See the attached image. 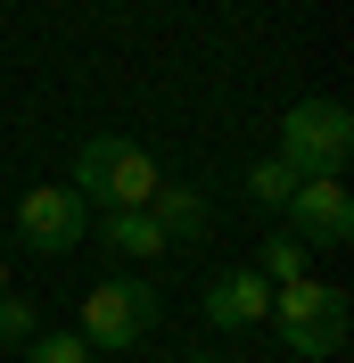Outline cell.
<instances>
[{
  "instance_id": "obj_1",
  "label": "cell",
  "mask_w": 354,
  "mask_h": 363,
  "mask_svg": "<svg viewBox=\"0 0 354 363\" xmlns=\"http://www.w3.org/2000/svg\"><path fill=\"white\" fill-rule=\"evenodd\" d=\"M156 157L140 149V140H124V133H91L83 149H74V199L91 206V215H108V206H149L156 199Z\"/></svg>"
},
{
  "instance_id": "obj_2",
  "label": "cell",
  "mask_w": 354,
  "mask_h": 363,
  "mask_svg": "<svg viewBox=\"0 0 354 363\" xmlns=\"http://www.w3.org/2000/svg\"><path fill=\"white\" fill-rule=\"evenodd\" d=\"M280 165L297 182H338L354 165V108L346 99H297L280 116Z\"/></svg>"
},
{
  "instance_id": "obj_3",
  "label": "cell",
  "mask_w": 354,
  "mask_h": 363,
  "mask_svg": "<svg viewBox=\"0 0 354 363\" xmlns=\"http://www.w3.org/2000/svg\"><path fill=\"white\" fill-rule=\"evenodd\" d=\"M83 347L91 355H124V347H140L156 330V281L149 272H99L83 289Z\"/></svg>"
},
{
  "instance_id": "obj_4",
  "label": "cell",
  "mask_w": 354,
  "mask_h": 363,
  "mask_svg": "<svg viewBox=\"0 0 354 363\" xmlns=\"http://www.w3.org/2000/svg\"><path fill=\"white\" fill-rule=\"evenodd\" d=\"M272 322H280V347L288 355H313V363H338L346 355V289H330V281H288V289H272Z\"/></svg>"
},
{
  "instance_id": "obj_5",
  "label": "cell",
  "mask_w": 354,
  "mask_h": 363,
  "mask_svg": "<svg viewBox=\"0 0 354 363\" xmlns=\"http://www.w3.org/2000/svg\"><path fill=\"white\" fill-rule=\"evenodd\" d=\"M17 240L33 256H67V248L91 240V206L74 199L67 182H33V190L17 199Z\"/></svg>"
},
{
  "instance_id": "obj_6",
  "label": "cell",
  "mask_w": 354,
  "mask_h": 363,
  "mask_svg": "<svg viewBox=\"0 0 354 363\" xmlns=\"http://www.w3.org/2000/svg\"><path fill=\"white\" fill-rule=\"evenodd\" d=\"M280 231L305 240V248H346L354 240V190L346 182H297L280 206Z\"/></svg>"
},
{
  "instance_id": "obj_7",
  "label": "cell",
  "mask_w": 354,
  "mask_h": 363,
  "mask_svg": "<svg viewBox=\"0 0 354 363\" xmlns=\"http://www.w3.org/2000/svg\"><path fill=\"white\" fill-rule=\"evenodd\" d=\"M206 322H215V330H256V322L272 314V281L256 264H231V272H215V281H206Z\"/></svg>"
},
{
  "instance_id": "obj_8",
  "label": "cell",
  "mask_w": 354,
  "mask_h": 363,
  "mask_svg": "<svg viewBox=\"0 0 354 363\" xmlns=\"http://www.w3.org/2000/svg\"><path fill=\"white\" fill-rule=\"evenodd\" d=\"M149 215H156V231H165V240H206V231H215V206H206L198 182H156Z\"/></svg>"
},
{
  "instance_id": "obj_9",
  "label": "cell",
  "mask_w": 354,
  "mask_h": 363,
  "mask_svg": "<svg viewBox=\"0 0 354 363\" xmlns=\"http://www.w3.org/2000/svg\"><path fill=\"white\" fill-rule=\"evenodd\" d=\"M91 231H99L115 256H132V264H149V256H165V248H173V240L156 231V215H149V206H108V215H91Z\"/></svg>"
},
{
  "instance_id": "obj_10",
  "label": "cell",
  "mask_w": 354,
  "mask_h": 363,
  "mask_svg": "<svg viewBox=\"0 0 354 363\" xmlns=\"http://www.w3.org/2000/svg\"><path fill=\"white\" fill-rule=\"evenodd\" d=\"M256 272H264L272 289H288V281H305V240H288V231H272L264 248H256Z\"/></svg>"
},
{
  "instance_id": "obj_11",
  "label": "cell",
  "mask_w": 354,
  "mask_h": 363,
  "mask_svg": "<svg viewBox=\"0 0 354 363\" xmlns=\"http://www.w3.org/2000/svg\"><path fill=\"white\" fill-rule=\"evenodd\" d=\"M288 190H297V174H288L280 157H256V165H247V199L264 206V215H280V206H288Z\"/></svg>"
},
{
  "instance_id": "obj_12",
  "label": "cell",
  "mask_w": 354,
  "mask_h": 363,
  "mask_svg": "<svg viewBox=\"0 0 354 363\" xmlns=\"http://www.w3.org/2000/svg\"><path fill=\"white\" fill-rule=\"evenodd\" d=\"M25 363H91V347H83V330H33Z\"/></svg>"
},
{
  "instance_id": "obj_13",
  "label": "cell",
  "mask_w": 354,
  "mask_h": 363,
  "mask_svg": "<svg viewBox=\"0 0 354 363\" xmlns=\"http://www.w3.org/2000/svg\"><path fill=\"white\" fill-rule=\"evenodd\" d=\"M33 330H42V322H33V306H25V297H0V347H25Z\"/></svg>"
},
{
  "instance_id": "obj_14",
  "label": "cell",
  "mask_w": 354,
  "mask_h": 363,
  "mask_svg": "<svg viewBox=\"0 0 354 363\" xmlns=\"http://www.w3.org/2000/svg\"><path fill=\"white\" fill-rule=\"evenodd\" d=\"M0 297H8V256H0Z\"/></svg>"
},
{
  "instance_id": "obj_15",
  "label": "cell",
  "mask_w": 354,
  "mask_h": 363,
  "mask_svg": "<svg viewBox=\"0 0 354 363\" xmlns=\"http://www.w3.org/2000/svg\"><path fill=\"white\" fill-rule=\"evenodd\" d=\"M190 363H231V355H190Z\"/></svg>"
}]
</instances>
